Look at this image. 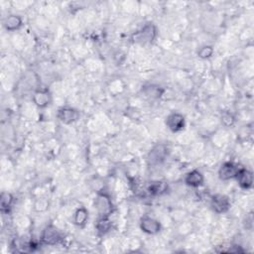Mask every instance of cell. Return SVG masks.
<instances>
[{
	"mask_svg": "<svg viewBox=\"0 0 254 254\" xmlns=\"http://www.w3.org/2000/svg\"><path fill=\"white\" fill-rule=\"evenodd\" d=\"M158 30L153 23H148L144 25L140 30L132 35V42L136 44H151L157 38Z\"/></svg>",
	"mask_w": 254,
	"mask_h": 254,
	"instance_id": "1",
	"label": "cell"
},
{
	"mask_svg": "<svg viewBox=\"0 0 254 254\" xmlns=\"http://www.w3.org/2000/svg\"><path fill=\"white\" fill-rule=\"evenodd\" d=\"M168 154H169V149L167 145L157 144L148 153V156H147L148 164L151 166L160 165L166 160Z\"/></svg>",
	"mask_w": 254,
	"mask_h": 254,
	"instance_id": "2",
	"label": "cell"
},
{
	"mask_svg": "<svg viewBox=\"0 0 254 254\" xmlns=\"http://www.w3.org/2000/svg\"><path fill=\"white\" fill-rule=\"evenodd\" d=\"M94 208L96 209L100 216H109L113 210L110 197L103 192L98 193L94 200Z\"/></svg>",
	"mask_w": 254,
	"mask_h": 254,
	"instance_id": "3",
	"label": "cell"
},
{
	"mask_svg": "<svg viewBox=\"0 0 254 254\" xmlns=\"http://www.w3.org/2000/svg\"><path fill=\"white\" fill-rule=\"evenodd\" d=\"M165 124L167 126V128L173 132V133H177L182 131L185 126H186V119L184 117L183 114L179 113V112H171L165 120Z\"/></svg>",
	"mask_w": 254,
	"mask_h": 254,
	"instance_id": "4",
	"label": "cell"
},
{
	"mask_svg": "<svg viewBox=\"0 0 254 254\" xmlns=\"http://www.w3.org/2000/svg\"><path fill=\"white\" fill-rule=\"evenodd\" d=\"M80 111L74 107L63 106L58 109L57 118L64 124H72L80 119Z\"/></svg>",
	"mask_w": 254,
	"mask_h": 254,
	"instance_id": "5",
	"label": "cell"
},
{
	"mask_svg": "<svg viewBox=\"0 0 254 254\" xmlns=\"http://www.w3.org/2000/svg\"><path fill=\"white\" fill-rule=\"evenodd\" d=\"M41 239L44 244L56 245L63 239V236L61 231L55 225L50 224L43 230Z\"/></svg>",
	"mask_w": 254,
	"mask_h": 254,
	"instance_id": "6",
	"label": "cell"
},
{
	"mask_svg": "<svg viewBox=\"0 0 254 254\" xmlns=\"http://www.w3.org/2000/svg\"><path fill=\"white\" fill-rule=\"evenodd\" d=\"M32 99L34 104L39 108H46L52 103L53 95L48 88H40L33 93Z\"/></svg>",
	"mask_w": 254,
	"mask_h": 254,
	"instance_id": "7",
	"label": "cell"
},
{
	"mask_svg": "<svg viewBox=\"0 0 254 254\" xmlns=\"http://www.w3.org/2000/svg\"><path fill=\"white\" fill-rule=\"evenodd\" d=\"M230 201L228 197L224 195H214L211 199V207L216 213H224L230 209Z\"/></svg>",
	"mask_w": 254,
	"mask_h": 254,
	"instance_id": "8",
	"label": "cell"
},
{
	"mask_svg": "<svg viewBox=\"0 0 254 254\" xmlns=\"http://www.w3.org/2000/svg\"><path fill=\"white\" fill-rule=\"evenodd\" d=\"M140 228L143 232L154 235L161 231L162 225L159 222V220H157L151 216L145 215L140 219Z\"/></svg>",
	"mask_w": 254,
	"mask_h": 254,
	"instance_id": "9",
	"label": "cell"
},
{
	"mask_svg": "<svg viewBox=\"0 0 254 254\" xmlns=\"http://www.w3.org/2000/svg\"><path fill=\"white\" fill-rule=\"evenodd\" d=\"M239 169L240 167H238V165H236L233 162H224L218 170V177L222 181H229L235 179Z\"/></svg>",
	"mask_w": 254,
	"mask_h": 254,
	"instance_id": "10",
	"label": "cell"
},
{
	"mask_svg": "<svg viewBox=\"0 0 254 254\" xmlns=\"http://www.w3.org/2000/svg\"><path fill=\"white\" fill-rule=\"evenodd\" d=\"M235 180L239 187L243 190H249L253 186V175L252 172L249 171L248 169L241 168L238 170Z\"/></svg>",
	"mask_w": 254,
	"mask_h": 254,
	"instance_id": "11",
	"label": "cell"
},
{
	"mask_svg": "<svg viewBox=\"0 0 254 254\" xmlns=\"http://www.w3.org/2000/svg\"><path fill=\"white\" fill-rule=\"evenodd\" d=\"M185 184L192 188H199L204 185L205 177L199 170H192L185 176Z\"/></svg>",
	"mask_w": 254,
	"mask_h": 254,
	"instance_id": "12",
	"label": "cell"
},
{
	"mask_svg": "<svg viewBox=\"0 0 254 254\" xmlns=\"http://www.w3.org/2000/svg\"><path fill=\"white\" fill-rule=\"evenodd\" d=\"M3 26L5 30L9 32H14L19 30L23 26V20L19 15L11 14L7 16L3 21Z\"/></svg>",
	"mask_w": 254,
	"mask_h": 254,
	"instance_id": "13",
	"label": "cell"
},
{
	"mask_svg": "<svg viewBox=\"0 0 254 254\" xmlns=\"http://www.w3.org/2000/svg\"><path fill=\"white\" fill-rule=\"evenodd\" d=\"M88 217H89L88 211L85 207H81L77 209V211L74 213V217H73L74 224L77 225L78 227H84L86 224Z\"/></svg>",
	"mask_w": 254,
	"mask_h": 254,
	"instance_id": "14",
	"label": "cell"
},
{
	"mask_svg": "<svg viewBox=\"0 0 254 254\" xmlns=\"http://www.w3.org/2000/svg\"><path fill=\"white\" fill-rule=\"evenodd\" d=\"M141 90L145 96L153 99L160 98L165 91L164 88L157 85H145L144 86H142Z\"/></svg>",
	"mask_w": 254,
	"mask_h": 254,
	"instance_id": "15",
	"label": "cell"
},
{
	"mask_svg": "<svg viewBox=\"0 0 254 254\" xmlns=\"http://www.w3.org/2000/svg\"><path fill=\"white\" fill-rule=\"evenodd\" d=\"M148 193L152 196H162L168 191V184L163 181H154L148 186Z\"/></svg>",
	"mask_w": 254,
	"mask_h": 254,
	"instance_id": "16",
	"label": "cell"
},
{
	"mask_svg": "<svg viewBox=\"0 0 254 254\" xmlns=\"http://www.w3.org/2000/svg\"><path fill=\"white\" fill-rule=\"evenodd\" d=\"M112 223L108 216H100L96 222V229L99 234H105L111 229Z\"/></svg>",
	"mask_w": 254,
	"mask_h": 254,
	"instance_id": "17",
	"label": "cell"
},
{
	"mask_svg": "<svg viewBox=\"0 0 254 254\" xmlns=\"http://www.w3.org/2000/svg\"><path fill=\"white\" fill-rule=\"evenodd\" d=\"M14 202V198L12 194L8 192H3L1 194V199H0V203H1V211L3 212H8L11 209Z\"/></svg>",
	"mask_w": 254,
	"mask_h": 254,
	"instance_id": "18",
	"label": "cell"
},
{
	"mask_svg": "<svg viewBox=\"0 0 254 254\" xmlns=\"http://www.w3.org/2000/svg\"><path fill=\"white\" fill-rule=\"evenodd\" d=\"M213 53L214 50L212 46H203L198 51V57L203 60H207L212 58L213 56Z\"/></svg>",
	"mask_w": 254,
	"mask_h": 254,
	"instance_id": "19",
	"label": "cell"
},
{
	"mask_svg": "<svg viewBox=\"0 0 254 254\" xmlns=\"http://www.w3.org/2000/svg\"><path fill=\"white\" fill-rule=\"evenodd\" d=\"M220 120H221V123L226 126V127H230L234 124L235 122V118L233 116L232 113L228 112V111H225L221 114V117H220Z\"/></svg>",
	"mask_w": 254,
	"mask_h": 254,
	"instance_id": "20",
	"label": "cell"
}]
</instances>
